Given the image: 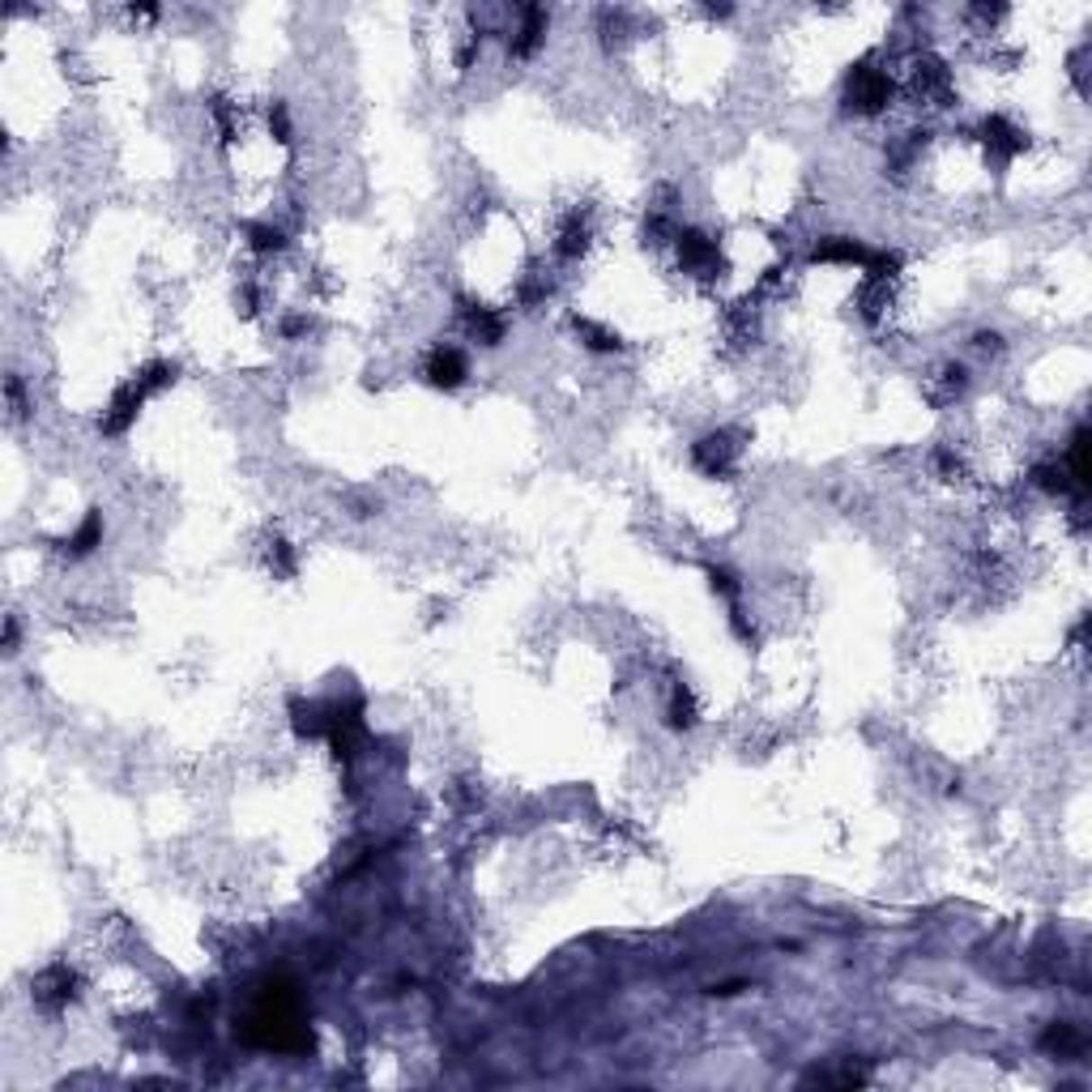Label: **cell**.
I'll return each mask as SVG.
<instances>
[{"mask_svg": "<svg viewBox=\"0 0 1092 1092\" xmlns=\"http://www.w3.org/2000/svg\"><path fill=\"white\" fill-rule=\"evenodd\" d=\"M888 95H892V82H888V73H880V68L862 65L849 77V103L858 112H880L883 103H888Z\"/></svg>", "mask_w": 1092, "mask_h": 1092, "instance_id": "1", "label": "cell"}, {"mask_svg": "<svg viewBox=\"0 0 1092 1092\" xmlns=\"http://www.w3.org/2000/svg\"><path fill=\"white\" fill-rule=\"evenodd\" d=\"M149 393L141 380H132V384H124V389L112 397V406H107V414H103V436H124L129 431V423L137 419V410H141V402H146Z\"/></svg>", "mask_w": 1092, "mask_h": 1092, "instance_id": "2", "label": "cell"}, {"mask_svg": "<svg viewBox=\"0 0 1092 1092\" xmlns=\"http://www.w3.org/2000/svg\"><path fill=\"white\" fill-rule=\"evenodd\" d=\"M34 998H39L48 1011H60L68 998H73V973H68L65 964H51L48 973L34 981Z\"/></svg>", "mask_w": 1092, "mask_h": 1092, "instance_id": "3", "label": "cell"}, {"mask_svg": "<svg viewBox=\"0 0 1092 1092\" xmlns=\"http://www.w3.org/2000/svg\"><path fill=\"white\" fill-rule=\"evenodd\" d=\"M679 261L691 274H708V269H717V244L696 235V230H683L679 235Z\"/></svg>", "mask_w": 1092, "mask_h": 1092, "instance_id": "4", "label": "cell"}, {"mask_svg": "<svg viewBox=\"0 0 1092 1092\" xmlns=\"http://www.w3.org/2000/svg\"><path fill=\"white\" fill-rule=\"evenodd\" d=\"M427 380H431L436 389H456V384L465 380V359H461V350H436V355L427 359Z\"/></svg>", "mask_w": 1092, "mask_h": 1092, "instance_id": "5", "label": "cell"}, {"mask_svg": "<svg viewBox=\"0 0 1092 1092\" xmlns=\"http://www.w3.org/2000/svg\"><path fill=\"white\" fill-rule=\"evenodd\" d=\"M816 261H836V265H871L880 261L871 248H862V244H853V239H824V244L816 248Z\"/></svg>", "mask_w": 1092, "mask_h": 1092, "instance_id": "6", "label": "cell"}, {"mask_svg": "<svg viewBox=\"0 0 1092 1092\" xmlns=\"http://www.w3.org/2000/svg\"><path fill=\"white\" fill-rule=\"evenodd\" d=\"M559 257H581L589 248V218L581 210H572L568 218H564V227H559Z\"/></svg>", "mask_w": 1092, "mask_h": 1092, "instance_id": "7", "label": "cell"}, {"mask_svg": "<svg viewBox=\"0 0 1092 1092\" xmlns=\"http://www.w3.org/2000/svg\"><path fill=\"white\" fill-rule=\"evenodd\" d=\"M730 456H734L730 436H708V440L696 444V461H700L708 474H721L726 465H730Z\"/></svg>", "mask_w": 1092, "mask_h": 1092, "instance_id": "8", "label": "cell"}, {"mask_svg": "<svg viewBox=\"0 0 1092 1092\" xmlns=\"http://www.w3.org/2000/svg\"><path fill=\"white\" fill-rule=\"evenodd\" d=\"M986 141L998 149V154H1015V149H1024V132L1011 129L1003 115H990L986 120Z\"/></svg>", "mask_w": 1092, "mask_h": 1092, "instance_id": "9", "label": "cell"}, {"mask_svg": "<svg viewBox=\"0 0 1092 1092\" xmlns=\"http://www.w3.org/2000/svg\"><path fill=\"white\" fill-rule=\"evenodd\" d=\"M470 329H474V338H478V342H487V346H495L500 338H504V320H500V316H491L487 308H470Z\"/></svg>", "mask_w": 1092, "mask_h": 1092, "instance_id": "10", "label": "cell"}, {"mask_svg": "<svg viewBox=\"0 0 1092 1092\" xmlns=\"http://www.w3.org/2000/svg\"><path fill=\"white\" fill-rule=\"evenodd\" d=\"M542 26H546L542 9H529V14H525L521 34H517V43H512V51H517V56H529V51H534V48L542 43Z\"/></svg>", "mask_w": 1092, "mask_h": 1092, "instance_id": "11", "label": "cell"}, {"mask_svg": "<svg viewBox=\"0 0 1092 1092\" xmlns=\"http://www.w3.org/2000/svg\"><path fill=\"white\" fill-rule=\"evenodd\" d=\"M98 538H103V521H98V512H90L86 517V525L73 534V538L65 542V551H73V555H90L98 546Z\"/></svg>", "mask_w": 1092, "mask_h": 1092, "instance_id": "12", "label": "cell"}, {"mask_svg": "<svg viewBox=\"0 0 1092 1092\" xmlns=\"http://www.w3.org/2000/svg\"><path fill=\"white\" fill-rule=\"evenodd\" d=\"M691 721H696V700H691V691H687V687H674V700H670V726L687 730Z\"/></svg>", "mask_w": 1092, "mask_h": 1092, "instance_id": "13", "label": "cell"}, {"mask_svg": "<svg viewBox=\"0 0 1092 1092\" xmlns=\"http://www.w3.org/2000/svg\"><path fill=\"white\" fill-rule=\"evenodd\" d=\"M137 380L146 384V393H158V389H167V384L176 380V367H171V363H149V367L137 375Z\"/></svg>", "mask_w": 1092, "mask_h": 1092, "instance_id": "14", "label": "cell"}, {"mask_svg": "<svg viewBox=\"0 0 1092 1092\" xmlns=\"http://www.w3.org/2000/svg\"><path fill=\"white\" fill-rule=\"evenodd\" d=\"M576 329H581V333H585V338H589V342H585L589 350H615V346H619V338H615V333H606V329H598V325H593V320H576Z\"/></svg>", "mask_w": 1092, "mask_h": 1092, "instance_id": "15", "label": "cell"}, {"mask_svg": "<svg viewBox=\"0 0 1092 1092\" xmlns=\"http://www.w3.org/2000/svg\"><path fill=\"white\" fill-rule=\"evenodd\" d=\"M248 235H252V248H257V252H274V248H282V235H277L274 227H248Z\"/></svg>", "mask_w": 1092, "mask_h": 1092, "instance_id": "16", "label": "cell"}, {"mask_svg": "<svg viewBox=\"0 0 1092 1092\" xmlns=\"http://www.w3.org/2000/svg\"><path fill=\"white\" fill-rule=\"evenodd\" d=\"M269 564H274L282 576H294V559L291 551H286V542H274V551H269Z\"/></svg>", "mask_w": 1092, "mask_h": 1092, "instance_id": "17", "label": "cell"}, {"mask_svg": "<svg viewBox=\"0 0 1092 1092\" xmlns=\"http://www.w3.org/2000/svg\"><path fill=\"white\" fill-rule=\"evenodd\" d=\"M1045 1045H1054V1050H1076L1079 1045V1037L1071 1033V1028H1054L1050 1037H1045Z\"/></svg>", "mask_w": 1092, "mask_h": 1092, "instance_id": "18", "label": "cell"}]
</instances>
